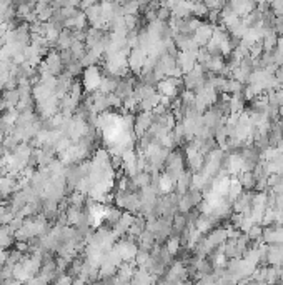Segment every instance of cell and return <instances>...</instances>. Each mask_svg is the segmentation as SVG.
<instances>
[{"label":"cell","instance_id":"7a4b0ae2","mask_svg":"<svg viewBox=\"0 0 283 285\" xmlns=\"http://www.w3.org/2000/svg\"><path fill=\"white\" fill-rule=\"evenodd\" d=\"M236 180L243 187V190H253L257 187V180H255L253 172H240L236 175Z\"/></svg>","mask_w":283,"mask_h":285},{"label":"cell","instance_id":"6da1fadb","mask_svg":"<svg viewBox=\"0 0 283 285\" xmlns=\"http://www.w3.org/2000/svg\"><path fill=\"white\" fill-rule=\"evenodd\" d=\"M103 80V73L100 72V69L97 65H92V67H87L83 72V89L85 90H99L100 85H102Z\"/></svg>","mask_w":283,"mask_h":285},{"label":"cell","instance_id":"3957f363","mask_svg":"<svg viewBox=\"0 0 283 285\" xmlns=\"http://www.w3.org/2000/svg\"><path fill=\"white\" fill-rule=\"evenodd\" d=\"M15 190V182L12 178L9 177H3L0 178V197H9V195H12V192Z\"/></svg>","mask_w":283,"mask_h":285},{"label":"cell","instance_id":"277c9868","mask_svg":"<svg viewBox=\"0 0 283 285\" xmlns=\"http://www.w3.org/2000/svg\"><path fill=\"white\" fill-rule=\"evenodd\" d=\"M278 119H280L282 122H283V105L280 107V110H278Z\"/></svg>","mask_w":283,"mask_h":285}]
</instances>
